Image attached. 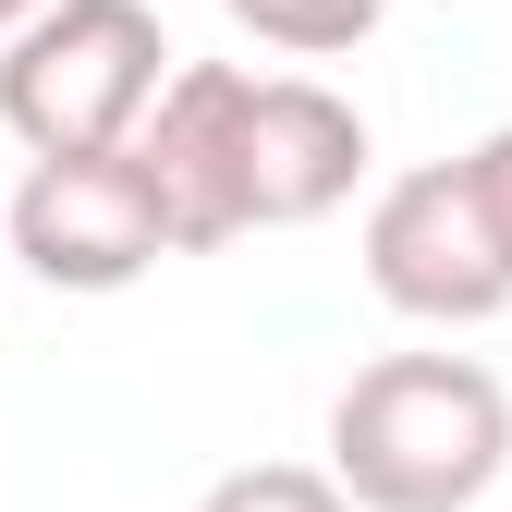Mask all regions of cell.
I'll list each match as a JSON object with an SVG mask.
<instances>
[{"mask_svg": "<svg viewBox=\"0 0 512 512\" xmlns=\"http://www.w3.org/2000/svg\"><path fill=\"white\" fill-rule=\"evenodd\" d=\"M512 476V391L476 354H378L330 403V488L354 512H476Z\"/></svg>", "mask_w": 512, "mask_h": 512, "instance_id": "1", "label": "cell"}, {"mask_svg": "<svg viewBox=\"0 0 512 512\" xmlns=\"http://www.w3.org/2000/svg\"><path fill=\"white\" fill-rule=\"evenodd\" d=\"M171 74V37L147 0H37V13L0 37V122H13L25 159L61 147H122L135 110Z\"/></svg>", "mask_w": 512, "mask_h": 512, "instance_id": "2", "label": "cell"}, {"mask_svg": "<svg viewBox=\"0 0 512 512\" xmlns=\"http://www.w3.org/2000/svg\"><path fill=\"white\" fill-rule=\"evenodd\" d=\"M0 244H13V269L49 281V293H135L171 256L135 147H61V159H37L13 220H0Z\"/></svg>", "mask_w": 512, "mask_h": 512, "instance_id": "3", "label": "cell"}, {"mask_svg": "<svg viewBox=\"0 0 512 512\" xmlns=\"http://www.w3.org/2000/svg\"><path fill=\"white\" fill-rule=\"evenodd\" d=\"M366 293L391 317H415V330H488L512 305V269H500V244H488V220H476L452 159L378 183V208H366Z\"/></svg>", "mask_w": 512, "mask_h": 512, "instance_id": "4", "label": "cell"}, {"mask_svg": "<svg viewBox=\"0 0 512 512\" xmlns=\"http://www.w3.org/2000/svg\"><path fill=\"white\" fill-rule=\"evenodd\" d=\"M366 183V110L317 74H244V122H232V196L244 232H305Z\"/></svg>", "mask_w": 512, "mask_h": 512, "instance_id": "5", "label": "cell"}, {"mask_svg": "<svg viewBox=\"0 0 512 512\" xmlns=\"http://www.w3.org/2000/svg\"><path fill=\"white\" fill-rule=\"evenodd\" d=\"M232 122H244V61H171L159 98L135 110V171L159 196L171 256H220L244 244V196H232Z\"/></svg>", "mask_w": 512, "mask_h": 512, "instance_id": "6", "label": "cell"}, {"mask_svg": "<svg viewBox=\"0 0 512 512\" xmlns=\"http://www.w3.org/2000/svg\"><path fill=\"white\" fill-rule=\"evenodd\" d=\"M220 13H232L256 49H293V61H342V49H366L378 0H220Z\"/></svg>", "mask_w": 512, "mask_h": 512, "instance_id": "7", "label": "cell"}, {"mask_svg": "<svg viewBox=\"0 0 512 512\" xmlns=\"http://www.w3.org/2000/svg\"><path fill=\"white\" fill-rule=\"evenodd\" d=\"M196 512H354V500L330 488V464H232Z\"/></svg>", "mask_w": 512, "mask_h": 512, "instance_id": "8", "label": "cell"}, {"mask_svg": "<svg viewBox=\"0 0 512 512\" xmlns=\"http://www.w3.org/2000/svg\"><path fill=\"white\" fill-rule=\"evenodd\" d=\"M452 171H464V196H476V220H488V244H500V269H512V122H500V135H476Z\"/></svg>", "mask_w": 512, "mask_h": 512, "instance_id": "9", "label": "cell"}, {"mask_svg": "<svg viewBox=\"0 0 512 512\" xmlns=\"http://www.w3.org/2000/svg\"><path fill=\"white\" fill-rule=\"evenodd\" d=\"M25 13H37V0H0V37H13V25H25Z\"/></svg>", "mask_w": 512, "mask_h": 512, "instance_id": "10", "label": "cell"}]
</instances>
